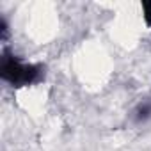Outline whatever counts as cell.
Returning a JSON list of instances; mask_svg holds the SVG:
<instances>
[{
    "label": "cell",
    "instance_id": "obj_1",
    "mask_svg": "<svg viewBox=\"0 0 151 151\" xmlns=\"http://www.w3.org/2000/svg\"><path fill=\"white\" fill-rule=\"evenodd\" d=\"M41 66L34 64H23L18 57L11 53H4L0 62V77L2 80L13 84V86H30L41 78Z\"/></svg>",
    "mask_w": 151,
    "mask_h": 151
},
{
    "label": "cell",
    "instance_id": "obj_2",
    "mask_svg": "<svg viewBox=\"0 0 151 151\" xmlns=\"http://www.w3.org/2000/svg\"><path fill=\"white\" fill-rule=\"evenodd\" d=\"M149 116H151V103H144L142 107H139L135 119H137V121H146Z\"/></svg>",
    "mask_w": 151,
    "mask_h": 151
},
{
    "label": "cell",
    "instance_id": "obj_3",
    "mask_svg": "<svg viewBox=\"0 0 151 151\" xmlns=\"http://www.w3.org/2000/svg\"><path fill=\"white\" fill-rule=\"evenodd\" d=\"M142 11H144V20H146V23L151 27V2H144V4H142Z\"/></svg>",
    "mask_w": 151,
    "mask_h": 151
}]
</instances>
